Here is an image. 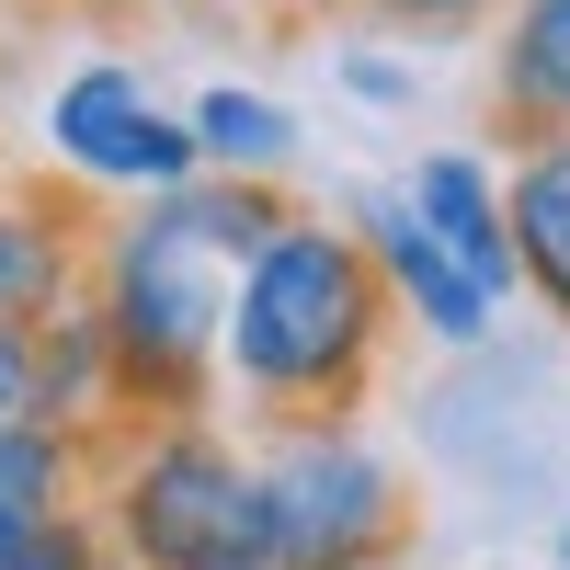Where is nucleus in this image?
<instances>
[{
    "label": "nucleus",
    "instance_id": "obj_1",
    "mask_svg": "<svg viewBox=\"0 0 570 570\" xmlns=\"http://www.w3.org/2000/svg\"><path fill=\"white\" fill-rule=\"evenodd\" d=\"M285 228V183H183L104 228L80 285V320L104 343V434L149 422H206L217 343H228V285Z\"/></svg>",
    "mask_w": 570,
    "mask_h": 570
},
{
    "label": "nucleus",
    "instance_id": "obj_2",
    "mask_svg": "<svg viewBox=\"0 0 570 570\" xmlns=\"http://www.w3.org/2000/svg\"><path fill=\"white\" fill-rule=\"evenodd\" d=\"M389 285H376L365 240L343 217L285 206V228L240 263L228 285V343L217 376L240 389V411L263 422H354V400L376 389V354H389Z\"/></svg>",
    "mask_w": 570,
    "mask_h": 570
},
{
    "label": "nucleus",
    "instance_id": "obj_3",
    "mask_svg": "<svg viewBox=\"0 0 570 570\" xmlns=\"http://www.w3.org/2000/svg\"><path fill=\"white\" fill-rule=\"evenodd\" d=\"M91 513L115 537V570H274L252 445H228L217 422H149L126 434V456L104 445Z\"/></svg>",
    "mask_w": 570,
    "mask_h": 570
},
{
    "label": "nucleus",
    "instance_id": "obj_4",
    "mask_svg": "<svg viewBox=\"0 0 570 570\" xmlns=\"http://www.w3.org/2000/svg\"><path fill=\"white\" fill-rule=\"evenodd\" d=\"M252 480L274 570H389L411 548V468L365 422H274Z\"/></svg>",
    "mask_w": 570,
    "mask_h": 570
},
{
    "label": "nucleus",
    "instance_id": "obj_5",
    "mask_svg": "<svg viewBox=\"0 0 570 570\" xmlns=\"http://www.w3.org/2000/svg\"><path fill=\"white\" fill-rule=\"evenodd\" d=\"M46 149L69 160L80 195H137V206H160V195H183V183H206L195 126H183L126 58H91V69H69L58 91H46Z\"/></svg>",
    "mask_w": 570,
    "mask_h": 570
},
{
    "label": "nucleus",
    "instance_id": "obj_6",
    "mask_svg": "<svg viewBox=\"0 0 570 570\" xmlns=\"http://www.w3.org/2000/svg\"><path fill=\"white\" fill-rule=\"evenodd\" d=\"M354 240H365V263H376V285H389V308L422 331V343H480V331L502 320L491 297H480V285H468L434 240H422V217L400 206V183H376V195H354Z\"/></svg>",
    "mask_w": 570,
    "mask_h": 570
},
{
    "label": "nucleus",
    "instance_id": "obj_7",
    "mask_svg": "<svg viewBox=\"0 0 570 570\" xmlns=\"http://www.w3.org/2000/svg\"><path fill=\"white\" fill-rule=\"evenodd\" d=\"M400 206L422 217V240H434L480 297L502 308L513 297V228H502V160H480V149H422L411 171H400Z\"/></svg>",
    "mask_w": 570,
    "mask_h": 570
},
{
    "label": "nucleus",
    "instance_id": "obj_8",
    "mask_svg": "<svg viewBox=\"0 0 570 570\" xmlns=\"http://www.w3.org/2000/svg\"><path fill=\"white\" fill-rule=\"evenodd\" d=\"M80 274H91V217L69 195H23L0 206V331H46L80 308Z\"/></svg>",
    "mask_w": 570,
    "mask_h": 570
},
{
    "label": "nucleus",
    "instance_id": "obj_9",
    "mask_svg": "<svg viewBox=\"0 0 570 570\" xmlns=\"http://www.w3.org/2000/svg\"><path fill=\"white\" fill-rule=\"evenodd\" d=\"M491 115L525 137H570V0H502L491 23Z\"/></svg>",
    "mask_w": 570,
    "mask_h": 570
},
{
    "label": "nucleus",
    "instance_id": "obj_10",
    "mask_svg": "<svg viewBox=\"0 0 570 570\" xmlns=\"http://www.w3.org/2000/svg\"><path fill=\"white\" fill-rule=\"evenodd\" d=\"M502 228H513V285L570 331V137H525V149H513Z\"/></svg>",
    "mask_w": 570,
    "mask_h": 570
},
{
    "label": "nucleus",
    "instance_id": "obj_11",
    "mask_svg": "<svg viewBox=\"0 0 570 570\" xmlns=\"http://www.w3.org/2000/svg\"><path fill=\"white\" fill-rule=\"evenodd\" d=\"M183 126H195L206 183H285L297 171V104H274L263 80H206L183 104Z\"/></svg>",
    "mask_w": 570,
    "mask_h": 570
},
{
    "label": "nucleus",
    "instance_id": "obj_12",
    "mask_svg": "<svg viewBox=\"0 0 570 570\" xmlns=\"http://www.w3.org/2000/svg\"><path fill=\"white\" fill-rule=\"evenodd\" d=\"M91 480H104V445L69 434V422H23V434H0V559H12L46 513H80Z\"/></svg>",
    "mask_w": 570,
    "mask_h": 570
},
{
    "label": "nucleus",
    "instance_id": "obj_13",
    "mask_svg": "<svg viewBox=\"0 0 570 570\" xmlns=\"http://www.w3.org/2000/svg\"><path fill=\"white\" fill-rule=\"evenodd\" d=\"M331 12H354L376 35H480L502 23V0H331Z\"/></svg>",
    "mask_w": 570,
    "mask_h": 570
},
{
    "label": "nucleus",
    "instance_id": "obj_14",
    "mask_svg": "<svg viewBox=\"0 0 570 570\" xmlns=\"http://www.w3.org/2000/svg\"><path fill=\"white\" fill-rule=\"evenodd\" d=\"M343 91L354 104H422V80L400 58H376V46H343Z\"/></svg>",
    "mask_w": 570,
    "mask_h": 570
},
{
    "label": "nucleus",
    "instance_id": "obj_15",
    "mask_svg": "<svg viewBox=\"0 0 570 570\" xmlns=\"http://www.w3.org/2000/svg\"><path fill=\"white\" fill-rule=\"evenodd\" d=\"M559 570H570V513H559Z\"/></svg>",
    "mask_w": 570,
    "mask_h": 570
}]
</instances>
